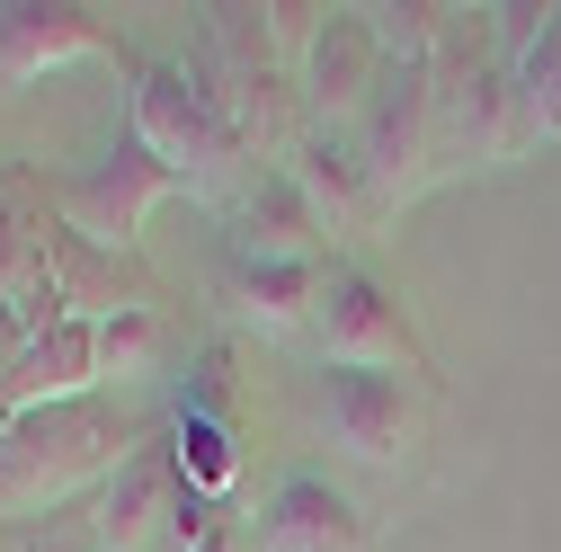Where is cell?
Segmentation results:
<instances>
[{
	"label": "cell",
	"instance_id": "cell-1",
	"mask_svg": "<svg viewBox=\"0 0 561 552\" xmlns=\"http://www.w3.org/2000/svg\"><path fill=\"white\" fill-rule=\"evenodd\" d=\"M134 446H144V428H134L107 392L27 410V419L0 437V534L54 517L72 491H107L116 463H125Z\"/></svg>",
	"mask_w": 561,
	"mask_h": 552
},
{
	"label": "cell",
	"instance_id": "cell-2",
	"mask_svg": "<svg viewBox=\"0 0 561 552\" xmlns=\"http://www.w3.org/2000/svg\"><path fill=\"white\" fill-rule=\"evenodd\" d=\"M187 81L224 107V125L259 152H295V99H286V62L267 45V19L259 10H205V36L187 54Z\"/></svg>",
	"mask_w": 561,
	"mask_h": 552
},
{
	"label": "cell",
	"instance_id": "cell-3",
	"mask_svg": "<svg viewBox=\"0 0 561 552\" xmlns=\"http://www.w3.org/2000/svg\"><path fill=\"white\" fill-rule=\"evenodd\" d=\"M134 143H144L179 187L215 196V205H232V187L259 170L250 143L224 125V107L187 81V62H152V72H134Z\"/></svg>",
	"mask_w": 561,
	"mask_h": 552
},
{
	"label": "cell",
	"instance_id": "cell-4",
	"mask_svg": "<svg viewBox=\"0 0 561 552\" xmlns=\"http://www.w3.org/2000/svg\"><path fill=\"white\" fill-rule=\"evenodd\" d=\"M357 134V161L375 179V205H383V223L401 215V205L437 179V99H428V62H392L383 90L366 99V116L347 125Z\"/></svg>",
	"mask_w": 561,
	"mask_h": 552
},
{
	"label": "cell",
	"instance_id": "cell-5",
	"mask_svg": "<svg viewBox=\"0 0 561 552\" xmlns=\"http://www.w3.org/2000/svg\"><path fill=\"white\" fill-rule=\"evenodd\" d=\"M312 348H321V366H357V375H410V383L428 375V348L401 321V303L366 267H339V258H330L321 303H312Z\"/></svg>",
	"mask_w": 561,
	"mask_h": 552
},
{
	"label": "cell",
	"instance_id": "cell-6",
	"mask_svg": "<svg viewBox=\"0 0 561 552\" xmlns=\"http://www.w3.org/2000/svg\"><path fill=\"white\" fill-rule=\"evenodd\" d=\"M161 196H179V179H170L144 143H134V134H125L116 152H99L81 179H62V187H54L62 232L90 241V250H116V258H134V241H144V223H152V205H161Z\"/></svg>",
	"mask_w": 561,
	"mask_h": 552
},
{
	"label": "cell",
	"instance_id": "cell-7",
	"mask_svg": "<svg viewBox=\"0 0 561 552\" xmlns=\"http://www.w3.org/2000/svg\"><path fill=\"white\" fill-rule=\"evenodd\" d=\"M54 250H62V205L27 161H0V303H19L36 338L54 321H72L54 295Z\"/></svg>",
	"mask_w": 561,
	"mask_h": 552
},
{
	"label": "cell",
	"instance_id": "cell-8",
	"mask_svg": "<svg viewBox=\"0 0 561 552\" xmlns=\"http://www.w3.org/2000/svg\"><path fill=\"white\" fill-rule=\"evenodd\" d=\"M321 428L357 463H401V455H419V437H428V392H419L410 375L330 366L321 375Z\"/></svg>",
	"mask_w": 561,
	"mask_h": 552
},
{
	"label": "cell",
	"instance_id": "cell-9",
	"mask_svg": "<svg viewBox=\"0 0 561 552\" xmlns=\"http://www.w3.org/2000/svg\"><path fill=\"white\" fill-rule=\"evenodd\" d=\"M383 72H392V54H383L375 10H321V36L295 62V90H304L312 125H357L366 99L383 90Z\"/></svg>",
	"mask_w": 561,
	"mask_h": 552
},
{
	"label": "cell",
	"instance_id": "cell-10",
	"mask_svg": "<svg viewBox=\"0 0 561 552\" xmlns=\"http://www.w3.org/2000/svg\"><path fill=\"white\" fill-rule=\"evenodd\" d=\"M179 508H187V472H179L170 446L144 437L116 463V481L90 499V534H99V552H161V534L179 526Z\"/></svg>",
	"mask_w": 561,
	"mask_h": 552
},
{
	"label": "cell",
	"instance_id": "cell-11",
	"mask_svg": "<svg viewBox=\"0 0 561 552\" xmlns=\"http://www.w3.org/2000/svg\"><path fill=\"white\" fill-rule=\"evenodd\" d=\"M232 223V250L241 258H321L330 267V223L312 215V196L286 179V170H250L224 205Z\"/></svg>",
	"mask_w": 561,
	"mask_h": 552
},
{
	"label": "cell",
	"instance_id": "cell-12",
	"mask_svg": "<svg viewBox=\"0 0 561 552\" xmlns=\"http://www.w3.org/2000/svg\"><path fill=\"white\" fill-rule=\"evenodd\" d=\"M90 54H116V36L81 0H0V81H45Z\"/></svg>",
	"mask_w": 561,
	"mask_h": 552
},
{
	"label": "cell",
	"instance_id": "cell-13",
	"mask_svg": "<svg viewBox=\"0 0 561 552\" xmlns=\"http://www.w3.org/2000/svg\"><path fill=\"white\" fill-rule=\"evenodd\" d=\"M286 179L312 196V215L330 223V241H339V232H375V223H383L375 179H366L357 134H347V125H304V134H295V152H286Z\"/></svg>",
	"mask_w": 561,
	"mask_h": 552
},
{
	"label": "cell",
	"instance_id": "cell-14",
	"mask_svg": "<svg viewBox=\"0 0 561 552\" xmlns=\"http://www.w3.org/2000/svg\"><path fill=\"white\" fill-rule=\"evenodd\" d=\"M321 276H330L321 258H241V250H232V267H224V303H232L241 330L286 338V330H312Z\"/></svg>",
	"mask_w": 561,
	"mask_h": 552
},
{
	"label": "cell",
	"instance_id": "cell-15",
	"mask_svg": "<svg viewBox=\"0 0 561 552\" xmlns=\"http://www.w3.org/2000/svg\"><path fill=\"white\" fill-rule=\"evenodd\" d=\"M259 543L267 552H366V517L321 472H295V481H276V499L259 517Z\"/></svg>",
	"mask_w": 561,
	"mask_h": 552
},
{
	"label": "cell",
	"instance_id": "cell-16",
	"mask_svg": "<svg viewBox=\"0 0 561 552\" xmlns=\"http://www.w3.org/2000/svg\"><path fill=\"white\" fill-rule=\"evenodd\" d=\"M0 383H10L19 419L27 410H54V401H90L99 392V321H54L19 357V375H0Z\"/></svg>",
	"mask_w": 561,
	"mask_h": 552
},
{
	"label": "cell",
	"instance_id": "cell-17",
	"mask_svg": "<svg viewBox=\"0 0 561 552\" xmlns=\"http://www.w3.org/2000/svg\"><path fill=\"white\" fill-rule=\"evenodd\" d=\"M54 295H62L72 321H116V312H134V303H152V295H144V267L116 258V250H90V241H72V232H62V250H54Z\"/></svg>",
	"mask_w": 561,
	"mask_h": 552
},
{
	"label": "cell",
	"instance_id": "cell-18",
	"mask_svg": "<svg viewBox=\"0 0 561 552\" xmlns=\"http://www.w3.org/2000/svg\"><path fill=\"white\" fill-rule=\"evenodd\" d=\"M170 455H179V472H187V491L196 499H232V481H241V455H232V428H224V410L215 401H196V410H179V428H170Z\"/></svg>",
	"mask_w": 561,
	"mask_h": 552
},
{
	"label": "cell",
	"instance_id": "cell-19",
	"mask_svg": "<svg viewBox=\"0 0 561 552\" xmlns=\"http://www.w3.org/2000/svg\"><path fill=\"white\" fill-rule=\"evenodd\" d=\"M508 72H517V107H526V152L561 143V10H543L535 45L508 62Z\"/></svg>",
	"mask_w": 561,
	"mask_h": 552
},
{
	"label": "cell",
	"instance_id": "cell-20",
	"mask_svg": "<svg viewBox=\"0 0 561 552\" xmlns=\"http://www.w3.org/2000/svg\"><path fill=\"white\" fill-rule=\"evenodd\" d=\"M152 366H161V312L152 303L99 321V383H144Z\"/></svg>",
	"mask_w": 561,
	"mask_h": 552
},
{
	"label": "cell",
	"instance_id": "cell-21",
	"mask_svg": "<svg viewBox=\"0 0 561 552\" xmlns=\"http://www.w3.org/2000/svg\"><path fill=\"white\" fill-rule=\"evenodd\" d=\"M161 552H250V534H241L232 508H215V499L187 491V508H179V526L161 534Z\"/></svg>",
	"mask_w": 561,
	"mask_h": 552
},
{
	"label": "cell",
	"instance_id": "cell-22",
	"mask_svg": "<svg viewBox=\"0 0 561 552\" xmlns=\"http://www.w3.org/2000/svg\"><path fill=\"white\" fill-rule=\"evenodd\" d=\"M0 552H99V534L72 526V517H36V526H10V534H0Z\"/></svg>",
	"mask_w": 561,
	"mask_h": 552
},
{
	"label": "cell",
	"instance_id": "cell-23",
	"mask_svg": "<svg viewBox=\"0 0 561 552\" xmlns=\"http://www.w3.org/2000/svg\"><path fill=\"white\" fill-rule=\"evenodd\" d=\"M19 428V401H10V383H0V437H10Z\"/></svg>",
	"mask_w": 561,
	"mask_h": 552
}]
</instances>
